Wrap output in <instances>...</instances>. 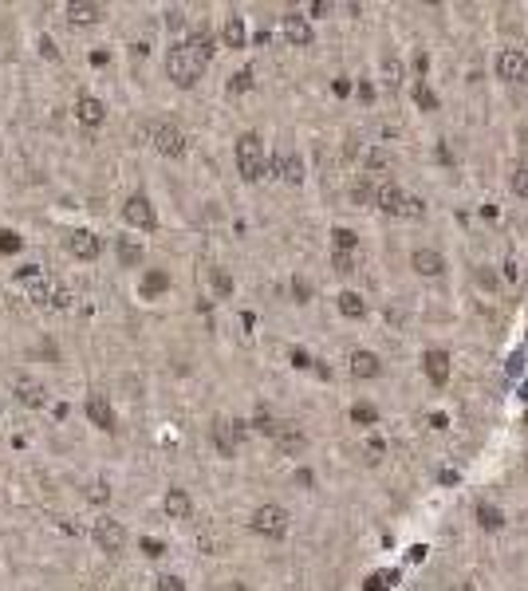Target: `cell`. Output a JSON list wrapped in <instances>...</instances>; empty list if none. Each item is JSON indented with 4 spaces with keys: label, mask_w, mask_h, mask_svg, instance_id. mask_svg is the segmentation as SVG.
I'll return each mask as SVG.
<instances>
[{
    "label": "cell",
    "mask_w": 528,
    "mask_h": 591,
    "mask_svg": "<svg viewBox=\"0 0 528 591\" xmlns=\"http://www.w3.org/2000/svg\"><path fill=\"white\" fill-rule=\"evenodd\" d=\"M201 71H205V60H201L186 40L166 51V75L178 83V87H193V83L201 79Z\"/></svg>",
    "instance_id": "obj_1"
},
{
    "label": "cell",
    "mask_w": 528,
    "mask_h": 591,
    "mask_svg": "<svg viewBox=\"0 0 528 591\" xmlns=\"http://www.w3.org/2000/svg\"><path fill=\"white\" fill-rule=\"evenodd\" d=\"M237 170L245 181H260L269 174V162H264V146H260L257 134H240L237 138Z\"/></svg>",
    "instance_id": "obj_2"
},
{
    "label": "cell",
    "mask_w": 528,
    "mask_h": 591,
    "mask_svg": "<svg viewBox=\"0 0 528 591\" xmlns=\"http://www.w3.org/2000/svg\"><path fill=\"white\" fill-rule=\"evenodd\" d=\"M375 205H379L382 213H390V217H422V213H426V201L402 193L399 186H379V190H375Z\"/></svg>",
    "instance_id": "obj_3"
},
{
    "label": "cell",
    "mask_w": 528,
    "mask_h": 591,
    "mask_svg": "<svg viewBox=\"0 0 528 591\" xmlns=\"http://www.w3.org/2000/svg\"><path fill=\"white\" fill-rule=\"evenodd\" d=\"M150 142H154V150L166 154V158H181V154H186V131H181L178 122H154V126H150Z\"/></svg>",
    "instance_id": "obj_4"
},
{
    "label": "cell",
    "mask_w": 528,
    "mask_h": 591,
    "mask_svg": "<svg viewBox=\"0 0 528 591\" xmlns=\"http://www.w3.org/2000/svg\"><path fill=\"white\" fill-rule=\"evenodd\" d=\"M252 532H260V536H269V540H280V536H288V512L280 509V505H260L257 512H252Z\"/></svg>",
    "instance_id": "obj_5"
},
{
    "label": "cell",
    "mask_w": 528,
    "mask_h": 591,
    "mask_svg": "<svg viewBox=\"0 0 528 591\" xmlns=\"http://www.w3.org/2000/svg\"><path fill=\"white\" fill-rule=\"evenodd\" d=\"M122 221L134 225V229H154V225H158V213H154L146 193H130V197L122 201Z\"/></svg>",
    "instance_id": "obj_6"
},
{
    "label": "cell",
    "mask_w": 528,
    "mask_h": 591,
    "mask_svg": "<svg viewBox=\"0 0 528 591\" xmlns=\"http://www.w3.org/2000/svg\"><path fill=\"white\" fill-rule=\"evenodd\" d=\"M213 446H217L221 450V457H233V453H237V441L245 438V434H249V426H245V422H229V418H217L213 422Z\"/></svg>",
    "instance_id": "obj_7"
},
{
    "label": "cell",
    "mask_w": 528,
    "mask_h": 591,
    "mask_svg": "<svg viewBox=\"0 0 528 591\" xmlns=\"http://www.w3.org/2000/svg\"><path fill=\"white\" fill-rule=\"evenodd\" d=\"M95 544H99L107 556H119V552L127 548V528H122L119 521L103 517V521H95Z\"/></svg>",
    "instance_id": "obj_8"
},
{
    "label": "cell",
    "mask_w": 528,
    "mask_h": 591,
    "mask_svg": "<svg viewBox=\"0 0 528 591\" xmlns=\"http://www.w3.org/2000/svg\"><path fill=\"white\" fill-rule=\"evenodd\" d=\"M497 75L505 83H520V79H528V56L520 48H501V56H497Z\"/></svg>",
    "instance_id": "obj_9"
},
{
    "label": "cell",
    "mask_w": 528,
    "mask_h": 591,
    "mask_svg": "<svg viewBox=\"0 0 528 591\" xmlns=\"http://www.w3.org/2000/svg\"><path fill=\"white\" fill-rule=\"evenodd\" d=\"M67 249H71V256H79V261H95V256L103 252V241L91 229H71L67 233Z\"/></svg>",
    "instance_id": "obj_10"
},
{
    "label": "cell",
    "mask_w": 528,
    "mask_h": 591,
    "mask_svg": "<svg viewBox=\"0 0 528 591\" xmlns=\"http://www.w3.org/2000/svg\"><path fill=\"white\" fill-rule=\"evenodd\" d=\"M280 28H284V36H288L296 48H308V44L316 40V32H311L308 16H300V12H288V16H280Z\"/></svg>",
    "instance_id": "obj_11"
},
{
    "label": "cell",
    "mask_w": 528,
    "mask_h": 591,
    "mask_svg": "<svg viewBox=\"0 0 528 591\" xmlns=\"http://www.w3.org/2000/svg\"><path fill=\"white\" fill-rule=\"evenodd\" d=\"M87 418H91V426H99V430H119L115 426V406H110V398L107 394H91L87 398Z\"/></svg>",
    "instance_id": "obj_12"
},
{
    "label": "cell",
    "mask_w": 528,
    "mask_h": 591,
    "mask_svg": "<svg viewBox=\"0 0 528 591\" xmlns=\"http://www.w3.org/2000/svg\"><path fill=\"white\" fill-rule=\"evenodd\" d=\"M63 16H67L75 28H87V24L103 20V4H95V0H71L67 8H63Z\"/></svg>",
    "instance_id": "obj_13"
},
{
    "label": "cell",
    "mask_w": 528,
    "mask_h": 591,
    "mask_svg": "<svg viewBox=\"0 0 528 591\" xmlns=\"http://www.w3.org/2000/svg\"><path fill=\"white\" fill-rule=\"evenodd\" d=\"M75 119H79L87 131H95V126H103V119H107V107H103L95 95H79V99H75Z\"/></svg>",
    "instance_id": "obj_14"
},
{
    "label": "cell",
    "mask_w": 528,
    "mask_h": 591,
    "mask_svg": "<svg viewBox=\"0 0 528 591\" xmlns=\"http://www.w3.org/2000/svg\"><path fill=\"white\" fill-rule=\"evenodd\" d=\"M422 371H426V379L434 382V387H446L449 382V355L446 351H426V355H422Z\"/></svg>",
    "instance_id": "obj_15"
},
{
    "label": "cell",
    "mask_w": 528,
    "mask_h": 591,
    "mask_svg": "<svg viewBox=\"0 0 528 591\" xmlns=\"http://www.w3.org/2000/svg\"><path fill=\"white\" fill-rule=\"evenodd\" d=\"M269 174H276V178H284V181H292V186H300V181H304V162H300L296 154H284V150H280L276 158L269 162Z\"/></svg>",
    "instance_id": "obj_16"
},
{
    "label": "cell",
    "mask_w": 528,
    "mask_h": 591,
    "mask_svg": "<svg viewBox=\"0 0 528 591\" xmlns=\"http://www.w3.org/2000/svg\"><path fill=\"white\" fill-rule=\"evenodd\" d=\"M410 264H414V272H418V276H442V272H446V256H442V252H434V249H414Z\"/></svg>",
    "instance_id": "obj_17"
},
{
    "label": "cell",
    "mask_w": 528,
    "mask_h": 591,
    "mask_svg": "<svg viewBox=\"0 0 528 591\" xmlns=\"http://www.w3.org/2000/svg\"><path fill=\"white\" fill-rule=\"evenodd\" d=\"M351 375H355V379H379L382 375L379 355H375V351H355V355H351Z\"/></svg>",
    "instance_id": "obj_18"
},
{
    "label": "cell",
    "mask_w": 528,
    "mask_h": 591,
    "mask_svg": "<svg viewBox=\"0 0 528 591\" xmlns=\"http://www.w3.org/2000/svg\"><path fill=\"white\" fill-rule=\"evenodd\" d=\"M162 505H166L169 521H190V512H193V501H190V493H186V489H169Z\"/></svg>",
    "instance_id": "obj_19"
},
{
    "label": "cell",
    "mask_w": 528,
    "mask_h": 591,
    "mask_svg": "<svg viewBox=\"0 0 528 591\" xmlns=\"http://www.w3.org/2000/svg\"><path fill=\"white\" fill-rule=\"evenodd\" d=\"M16 398H20L24 406H32V410H40L44 402H48V391H44V382H36V379H16Z\"/></svg>",
    "instance_id": "obj_20"
},
{
    "label": "cell",
    "mask_w": 528,
    "mask_h": 591,
    "mask_svg": "<svg viewBox=\"0 0 528 591\" xmlns=\"http://www.w3.org/2000/svg\"><path fill=\"white\" fill-rule=\"evenodd\" d=\"M272 438H276V446H280L284 453H300L304 446H308V438H304V434H300L296 426H284V422H280V430L272 434Z\"/></svg>",
    "instance_id": "obj_21"
},
{
    "label": "cell",
    "mask_w": 528,
    "mask_h": 591,
    "mask_svg": "<svg viewBox=\"0 0 528 591\" xmlns=\"http://www.w3.org/2000/svg\"><path fill=\"white\" fill-rule=\"evenodd\" d=\"M115 252H119V261L127 264V268H139L142 256H146V249H142L134 237H119V245H115Z\"/></svg>",
    "instance_id": "obj_22"
},
{
    "label": "cell",
    "mask_w": 528,
    "mask_h": 591,
    "mask_svg": "<svg viewBox=\"0 0 528 591\" xmlns=\"http://www.w3.org/2000/svg\"><path fill=\"white\" fill-rule=\"evenodd\" d=\"M221 40H225V48H245V40H249V36H245V20H240V16H229L225 28H221Z\"/></svg>",
    "instance_id": "obj_23"
},
{
    "label": "cell",
    "mask_w": 528,
    "mask_h": 591,
    "mask_svg": "<svg viewBox=\"0 0 528 591\" xmlns=\"http://www.w3.org/2000/svg\"><path fill=\"white\" fill-rule=\"evenodd\" d=\"M339 311H343L347 320H363V316H367V304H363L359 292H343V296H339Z\"/></svg>",
    "instance_id": "obj_24"
},
{
    "label": "cell",
    "mask_w": 528,
    "mask_h": 591,
    "mask_svg": "<svg viewBox=\"0 0 528 591\" xmlns=\"http://www.w3.org/2000/svg\"><path fill=\"white\" fill-rule=\"evenodd\" d=\"M28 284V300L32 304H51V284H48V276H32V280H24Z\"/></svg>",
    "instance_id": "obj_25"
},
{
    "label": "cell",
    "mask_w": 528,
    "mask_h": 591,
    "mask_svg": "<svg viewBox=\"0 0 528 591\" xmlns=\"http://www.w3.org/2000/svg\"><path fill=\"white\" fill-rule=\"evenodd\" d=\"M166 288H169V276H166V272H146V276H142V296H146V300L162 296Z\"/></svg>",
    "instance_id": "obj_26"
},
{
    "label": "cell",
    "mask_w": 528,
    "mask_h": 591,
    "mask_svg": "<svg viewBox=\"0 0 528 591\" xmlns=\"http://www.w3.org/2000/svg\"><path fill=\"white\" fill-rule=\"evenodd\" d=\"M477 521H481V528H505V517L493 505H477Z\"/></svg>",
    "instance_id": "obj_27"
},
{
    "label": "cell",
    "mask_w": 528,
    "mask_h": 591,
    "mask_svg": "<svg viewBox=\"0 0 528 591\" xmlns=\"http://www.w3.org/2000/svg\"><path fill=\"white\" fill-rule=\"evenodd\" d=\"M363 162H367V170H390V154L379 150V146H371V150L363 154Z\"/></svg>",
    "instance_id": "obj_28"
},
{
    "label": "cell",
    "mask_w": 528,
    "mask_h": 591,
    "mask_svg": "<svg viewBox=\"0 0 528 591\" xmlns=\"http://www.w3.org/2000/svg\"><path fill=\"white\" fill-rule=\"evenodd\" d=\"M210 284H213V292H217V296H229L233 292V276L225 268H213L210 272Z\"/></svg>",
    "instance_id": "obj_29"
},
{
    "label": "cell",
    "mask_w": 528,
    "mask_h": 591,
    "mask_svg": "<svg viewBox=\"0 0 528 591\" xmlns=\"http://www.w3.org/2000/svg\"><path fill=\"white\" fill-rule=\"evenodd\" d=\"M24 241H20V233H12V229H0V252L4 256H12V252H20Z\"/></svg>",
    "instance_id": "obj_30"
},
{
    "label": "cell",
    "mask_w": 528,
    "mask_h": 591,
    "mask_svg": "<svg viewBox=\"0 0 528 591\" xmlns=\"http://www.w3.org/2000/svg\"><path fill=\"white\" fill-rule=\"evenodd\" d=\"M331 237H335V252H351L355 245H359V237H355L351 229H335Z\"/></svg>",
    "instance_id": "obj_31"
},
{
    "label": "cell",
    "mask_w": 528,
    "mask_h": 591,
    "mask_svg": "<svg viewBox=\"0 0 528 591\" xmlns=\"http://www.w3.org/2000/svg\"><path fill=\"white\" fill-rule=\"evenodd\" d=\"M249 87H252V67L237 71V75L229 79V91H233V95H240V91H249Z\"/></svg>",
    "instance_id": "obj_32"
},
{
    "label": "cell",
    "mask_w": 528,
    "mask_h": 591,
    "mask_svg": "<svg viewBox=\"0 0 528 591\" xmlns=\"http://www.w3.org/2000/svg\"><path fill=\"white\" fill-rule=\"evenodd\" d=\"M379 418L375 406H351V422H359V426H371V422Z\"/></svg>",
    "instance_id": "obj_33"
},
{
    "label": "cell",
    "mask_w": 528,
    "mask_h": 591,
    "mask_svg": "<svg viewBox=\"0 0 528 591\" xmlns=\"http://www.w3.org/2000/svg\"><path fill=\"white\" fill-rule=\"evenodd\" d=\"M414 99H418V107H426V110L438 107V99H434V91H430L426 83H418V87H414Z\"/></svg>",
    "instance_id": "obj_34"
},
{
    "label": "cell",
    "mask_w": 528,
    "mask_h": 591,
    "mask_svg": "<svg viewBox=\"0 0 528 591\" xmlns=\"http://www.w3.org/2000/svg\"><path fill=\"white\" fill-rule=\"evenodd\" d=\"M142 552H146V556H166V544L162 540H154V536H142Z\"/></svg>",
    "instance_id": "obj_35"
},
{
    "label": "cell",
    "mask_w": 528,
    "mask_h": 591,
    "mask_svg": "<svg viewBox=\"0 0 528 591\" xmlns=\"http://www.w3.org/2000/svg\"><path fill=\"white\" fill-rule=\"evenodd\" d=\"M513 190H517V197H528V170H524V166L513 174Z\"/></svg>",
    "instance_id": "obj_36"
},
{
    "label": "cell",
    "mask_w": 528,
    "mask_h": 591,
    "mask_svg": "<svg viewBox=\"0 0 528 591\" xmlns=\"http://www.w3.org/2000/svg\"><path fill=\"white\" fill-rule=\"evenodd\" d=\"M158 591H186V583L178 576H158Z\"/></svg>",
    "instance_id": "obj_37"
},
{
    "label": "cell",
    "mask_w": 528,
    "mask_h": 591,
    "mask_svg": "<svg viewBox=\"0 0 528 591\" xmlns=\"http://www.w3.org/2000/svg\"><path fill=\"white\" fill-rule=\"evenodd\" d=\"M87 497H91V501H110V489H107V485H103V481H95V485H91V489H87Z\"/></svg>",
    "instance_id": "obj_38"
},
{
    "label": "cell",
    "mask_w": 528,
    "mask_h": 591,
    "mask_svg": "<svg viewBox=\"0 0 528 591\" xmlns=\"http://www.w3.org/2000/svg\"><path fill=\"white\" fill-rule=\"evenodd\" d=\"M335 272H355V256L351 252H335Z\"/></svg>",
    "instance_id": "obj_39"
},
{
    "label": "cell",
    "mask_w": 528,
    "mask_h": 591,
    "mask_svg": "<svg viewBox=\"0 0 528 591\" xmlns=\"http://www.w3.org/2000/svg\"><path fill=\"white\" fill-rule=\"evenodd\" d=\"M166 24H169V28H186V16H181L178 8H169L166 12Z\"/></svg>",
    "instance_id": "obj_40"
},
{
    "label": "cell",
    "mask_w": 528,
    "mask_h": 591,
    "mask_svg": "<svg viewBox=\"0 0 528 591\" xmlns=\"http://www.w3.org/2000/svg\"><path fill=\"white\" fill-rule=\"evenodd\" d=\"M51 304H56V308H67V304H71L67 288H56V292H51Z\"/></svg>",
    "instance_id": "obj_41"
},
{
    "label": "cell",
    "mask_w": 528,
    "mask_h": 591,
    "mask_svg": "<svg viewBox=\"0 0 528 591\" xmlns=\"http://www.w3.org/2000/svg\"><path fill=\"white\" fill-rule=\"evenodd\" d=\"M292 292H296L300 300H308V296H311V288H308L304 280H292Z\"/></svg>",
    "instance_id": "obj_42"
},
{
    "label": "cell",
    "mask_w": 528,
    "mask_h": 591,
    "mask_svg": "<svg viewBox=\"0 0 528 591\" xmlns=\"http://www.w3.org/2000/svg\"><path fill=\"white\" fill-rule=\"evenodd\" d=\"M292 363H296V367H304V371H308V367H311V359H308V355H304V351H292Z\"/></svg>",
    "instance_id": "obj_43"
},
{
    "label": "cell",
    "mask_w": 528,
    "mask_h": 591,
    "mask_svg": "<svg viewBox=\"0 0 528 591\" xmlns=\"http://www.w3.org/2000/svg\"><path fill=\"white\" fill-rule=\"evenodd\" d=\"M430 426H434V430H446V414H430Z\"/></svg>",
    "instance_id": "obj_44"
},
{
    "label": "cell",
    "mask_w": 528,
    "mask_h": 591,
    "mask_svg": "<svg viewBox=\"0 0 528 591\" xmlns=\"http://www.w3.org/2000/svg\"><path fill=\"white\" fill-rule=\"evenodd\" d=\"M40 48H44V56H48V60H51V56H56V44H51L48 36H44V40H40Z\"/></svg>",
    "instance_id": "obj_45"
}]
</instances>
